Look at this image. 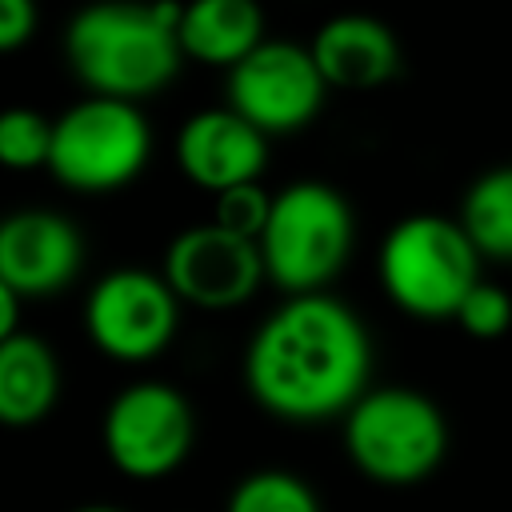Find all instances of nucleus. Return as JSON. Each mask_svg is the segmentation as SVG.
Returning <instances> with one entry per match:
<instances>
[{
    "instance_id": "f257e3e1",
    "label": "nucleus",
    "mask_w": 512,
    "mask_h": 512,
    "mask_svg": "<svg viewBox=\"0 0 512 512\" xmlns=\"http://www.w3.org/2000/svg\"><path fill=\"white\" fill-rule=\"evenodd\" d=\"M372 344L352 308L308 292L276 308L252 336L244 380L252 400L296 424L348 412L368 384Z\"/></svg>"
},
{
    "instance_id": "f03ea898",
    "label": "nucleus",
    "mask_w": 512,
    "mask_h": 512,
    "mask_svg": "<svg viewBox=\"0 0 512 512\" xmlns=\"http://www.w3.org/2000/svg\"><path fill=\"white\" fill-rule=\"evenodd\" d=\"M176 24V4H92L68 24V60L100 96L132 100L176 76Z\"/></svg>"
},
{
    "instance_id": "7ed1b4c3",
    "label": "nucleus",
    "mask_w": 512,
    "mask_h": 512,
    "mask_svg": "<svg viewBox=\"0 0 512 512\" xmlns=\"http://www.w3.org/2000/svg\"><path fill=\"white\" fill-rule=\"evenodd\" d=\"M344 452L376 484H416L448 452L440 408L412 388H372L344 412Z\"/></svg>"
},
{
    "instance_id": "20e7f679",
    "label": "nucleus",
    "mask_w": 512,
    "mask_h": 512,
    "mask_svg": "<svg viewBox=\"0 0 512 512\" xmlns=\"http://www.w3.org/2000/svg\"><path fill=\"white\" fill-rule=\"evenodd\" d=\"M256 244L264 276H272L292 296H308L328 284L348 260L352 212L336 188L304 180L272 200L268 224Z\"/></svg>"
},
{
    "instance_id": "39448f33",
    "label": "nucleus",
    "mask_w": 512,
    "mask_h": 512,
    "mask_svg": "<svg viewBox=\"0 0 512 512\" xmlns=\"http://www.w3.org/2000/svg\"><path fill=\"white\" fill-rule=\"evenodd\" d=\"M380 284L412 316H456L476 280V248L460 224L440 216L400 220L380 248Z\"/></svg>"
},
{
    "instance_id": "423d86ee",
    "label": "nucleus",
    "mask_w": 512,
    "mask_h": 512,
    "mask_svg": "<svg viewBox=\"0 0 512 512\" xmlns=\"http://www.w3.org/2000/svg\"><path fill=\"white\" fill-rule=\"evenodd\" d=\"M148 160V124L128 100H84L52 124L48 168L80 192L128 184Z\"/></svg>"
},
{
    "instance_id": "0eeeda50",
    "label": "nucleus",
    "mask_w": 512,
    "mask_h": 512,
    "mask_svg": "<svg viewBox=\"0 0 512 512\" xmlns=\"http://www.w3.org/2000/svg\"><path fill=\"white\" fill-rule=\"evenodd\" d=\"M100 436L116 472L132 480H160L188 460L196 420L188 400L172 384L140 380L116 392L104 412Z\"/></svg>"
},
{
    "instance_id": "6e6552de",
    "label": "nucleus",
    "mask_w": 512,
    "mask_h": 512,
    "mask_svg": "<svg viewBox=\"0 0 512 512\" xmlns=\"http://www.w3.org/2000/svg\"><path fill=\"white\" fill-rule=\"evenodd\" d=\"M176 292L168 288L164 276L140 272V268H120L104 276L84 308V324L92 344L124 364L152 360L168 348L176 336Z\"/></svg>"
},
{
    "instance_id": "1a4fd4ad",
    "label": "nucleus",
    "mask_w": 512,
    "mask_h": 512,
    "mask_svg": "<svg viewBox=\"0 0 512 512\" xmlns=\"http://www.w3.org/2000/svg\"><path fill=\"white\" fill-rule=\"evenodd\" d=\"M324 76L312 52L296 44H260L252 48L228 80L232 112L260 132H292L308 124L324 100Z\"/></svg>"
},
{
    "instance_id": "9d476101",
    "label": "nucleus",
    "mask_w": 512,
    "mask_h": 512,
    "mask_svg": "<svg viewBox=\"0 0 512 512\" xmlns=\"http://www.w3.org/2000/svg\"><path fill=\"white\" fill-rule=\"evenodd\" d=\"M164 280L176 292V300H188L196 308H236L264 280L260 244L220 224L188 228L168 248Z\"/></svg>"
},
{
    "instance_id": "9b49d317",
    "label": "nucleus",
    "mask_w": 512,
    "mask_h": 512,
    "mask_svg": "<svg viewBox=\"0 0 512 512\" xmlns=\"http://www.w3.org/2000/svg\"><path fill=\"white\" fill-rule=\"evenodd\" d=\"M80 232L56 212H16L0 224V280L16 296L60 292L80 272Z\"/></svg>"
},
{
    "instance_id": "f8f14e48",
    "label": "nucleus",
    "mask_w": 512,
    "mask_h": 512,
    "mask_svg": "<svg viewBox=\"0 0 512 512\" xmlns=\"http://www.w3.org/2000/svg\"><path fill=\"white\" fill-rule=\"evenodd\" d=\"M176 160L184 176L208 192L256 184V172L264 168V132L232 108L200 112L180 128Z\"/></svg>"
},
{
    "instance_id": "ddd939ff",
    "label": "nucleus",
    "mask_w": 512,
    "mask_h": 512,
    "mask_svg": "<svg viewBox=\"0 0 512 512\" xmlns=\"http://www.w3.org/2000/svg\"><path fill=\"white\" fill-rule=\"evenodd\" d=\"M308 52H312L324 84H336V88H376L400 64L392 32L372 16H336V20H328L316 32Z\"/></svg>"
},
{
    "instance_id": "4468645a",
    "label": "nucleus",
    "mask_w": 512,
    "mask_h": 512,
    "mask_svg": "<svg viewBox=\"0 0 512 512\" xmlns=\"http://www.w3.org/2000/svg\"><path fill=\"white\" fill-rule=\"evenodd\" d=\"M60 396V368L44 340L16 332L0 344V424L28 428L52 412Z\"/></svg>"
},
{
    "instance_id": "2eb2a0df",
    "label": "nucleus",
    "mask_w": 512,
    "mask_h": 512,
    "mask_svg": "<svg viewBox=\"0 0 512 512\" xmlns=\"http://www.w3.org/2000/svg\"><path fill=\"white\" fill-rule=\"evenodd\" d=\"M180 52L204 64H240L260 48V8L256 0H192L180 8L176 24Z\"/></svg>"
},
{
    "instance_id": "dca6fc26",
    "label": "nucleus",
    "mask_w": 512,
    "mask_h": 512,
    "mask_svg": "<svg viewBox=\"0 0 512 512\" xmlns=\"http://www.w3.org/2000/svg\"><path fill=\"white\" fill-rule=\"evenodd\" d=\"M460 228L476 252L512 260V168H496L468 188Z\"/></svg>"
},
{
    "instance_id": "f3484780",
    "label": "nucleus",
    "mask_w": 512,
    "mask_h": 512,
    "mask_svg": "<svg viewBox=\"0 0 512 512\" xmlns=\"http://www.w3.org/2000/svg\"><path fill=\"white\" fill-rule=\"evenodd\" d=\"M224 512H320V500L300 476L284 468H260L228 492Z\"/></svg>"
},
{
    "instance_id": "a211bd4d",
    "label": "nucleus",
    "mask_w": 512,
    "mask_h": 512,
    "mask_svg": "<svg viewBox=\"0 0 512 512\" xmlns=\"http://www.w3.org/2000/svg\"><path fill=\"white\" fill-rule=\"evenodd\" d=\"M52 152V124L32 108L0 112V164L4 168H40Z\"/></svg>"
},
{
    "instance_id": "6ab92c4d",
    "label": "nucleus",
    "mask_w": 512,
    "mask_h": 512,
    "mask_svg": "<svg viewBox=\"0 0 512 512\" xmlns=\"http://www.w3.org/2000/svg\"><path fill=\"white\" fill-rule=\"evenodd\" d=\"M456 320H460V328H464L468 336H476V340H496V336H504L508 324H512V300H508L504 288L476 284V288L464 296V304L456 308Z\"/></svg>"
},
{
    "instance_id": "aec40b11",
    "label": "nucleus",
    "mask_w": 512,
    "mask_h": 512,
    "mask_svg": "<svg viewBox=\"0 0 512 512\" xmlns=\"http://www.w3.org/2000/svg\"><path fill=\"white\" fill-rule=\"evenodd\" d=\"M268 212H272V200L256 184H236L216 196V224L236 236H248V240H260Z\"/></svg>"
},
{
    "instance_id": "412c9836",
    "label": "nucleus",
    "mask_w": 512,
    "mask_h": 512,
    "mask_svg": "<svg viewBox=\"0 0 512 512\" xmlns=\"http://www.w3.org/2000/svg\"><path fill=\"white\" fill-rule=\"evenodd\" d=\"M32 24H36L32 0H0V52L24 44L32 36Z\"/></svg>"
},
{
    "instance_id": "4be33fe9",
    "label": "nucleus",
    "mask_w": 512,
    "mask_h": 512,
    "mask_svg": "<svg viewBox=\"0 0 512 512\" xmlns=\"http://www.w3.org/2000/svg\"><path fill=\"white\" fill-rule=\"evenodd\" d=\"M16 316H20V296L0 280V344L16 336Z\"/></svg>"
},
{
    "instance_id": "5701e85b",
    "label": "nucleus",
    "mask_w": 512,
    "mask_h": 512,
    "mask_svg": "<svg viewBox=\"0 0 512 512\" xmlns=\"http://www.w3.org/2000/svg\"><path fill=\"white\" fill-rule=\"evenodd\" d=\"M76 512H120V508H108V504H88V508H76Z\"/></svg>"
}]
</instances>
